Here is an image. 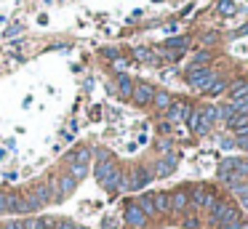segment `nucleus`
<instances>
[{"mask_svg":"<svg viewBox=\"0 0 248 229\" xmlns=\"http://www.w3.org/2000/svg\"><path fill=\"white\" fill-rule=\"evenodd\" d=\"M214 80H216V72L211 67H189V72H187V83L198 91H205Z\"/></svg>","mask_w":248,"mask_h":229,"instance_id":"obj_1","label":"nucleus"},{"mask_svg":"<svg viewBox=\"0 0 248 229\" xmlns=\"http://www.w3.org/2000/svg\"><path fill=\"white\" fill-rule=\"evenodd\" d=\"M232 218H240L237 208H232L230 202L216 200V202H214V208H211V213H208V221L214 224V227H221L224 221H232Z\"/></svg>","mask_w":248,"mask_h":229,"instance_id":"obj_2","label":"nucleus"},{"mask_svg":"<svg viewBox=\"0 0 248 229\" xmlns=\"http://www.w3.org/2000/svg\"><path fill=\"white\" fill-rule=\"evenodd\" d=\"M27 202L32 205V211H38V208H43V205H48L54 197H51V184H38V186H32V189L27 192Z\"/></svg>","mask_w":248,"mask_h":229,"instance_id":"obj_3","label":"nucleus"},{"mask_svg":"<svg viewBox=\"0 0 248 229\" xmlns=\"http://www.w3.org/2000/svg\"><path fill=\"white\" fill-rule=\"evenodd\" d=\"M216 200H219L216 192L214 189H205V186H198L195 192H189V202H195L198 208H205V211H211Z\"/></svg>","mask_w":248,"mask_h":229,"instance_id":"obj_4","label":"nucleus"},{"mask_svg":"<svg viewBox=\"0 0 248 229\" xmlns=\"http://www.w3.org/2000/svg\"><path fill=\"white\" fill-rule=\"evenodd\" d=\"M6 213H32V205L19 192H6Z\"/></svg>","mask_w":248,"mask_h":229,"instance_id":"obj_5","label":"nucleus"},{"mask_svg":"<svg viewBox=\"0 0 248 229\" xmlns=\"http://www.w3.org/2000/svg\"><path fill=\"white\" fill-rule=\"evenodd\" d=\"M152 96H155V88H152L150 83H134V93H131V101L139 107H147L152 101Z\"/></svg>","mask_w":248,"mask_h":229,"instance_id":"obj_6","label":"nucleus"},{"mask_svg":"<svg viewBox=\"0 0 248 229\" xmlns=\"http://www.w3.org/2000/svg\"><path fill=\"white\" fill-rule=\"evenodd\" d=\"M189 109L192 107L187 104V101H171V107L166 109V117H168V122H179V120H187V115H189Z\"/></svg>","mask_w":248,"mask_h":229,"instance_id":"obj_7","label":"nucleus"},{"mask_svg":"<svg viewBox=\"0 0 248 229\" xmlns=\"http://www.w3.org/2000/svg\"><path fill=\"white\" fill-rule=\"evenodd\" d=\"M125 221H128L131 229H141L147 224V216L141 213V208L136 205V202H128V205H125Z\"/></svg>","mask_w":248,"mask_h":229,"instance_id":"obj_8","label":"nucleus"},{"mask_svg":"<svg viewBox=\"0 0 248 229\" xmlns=\"http://www.w3.org/2000/svg\"><path fill=\"white\" fill-rule=\"evenodd\" d=\"M152 176H155V173H150V170H147V168H134V170H131V189H141V186H147V184H150V181H152Z\"/></svg>","mask_w":248,"mask_h":229,"instance_id":"obj_9","label":"nucleus"},{"mask_svg":"<svg viewBox=\"0 0 248 229\" xmlns=\"http://www.w3.org/2000/svg\"><path fill=\"white\" fill-rule=\"evenodd\" d=\"M173 168H176V154H166V157L155 165V176H160V179L163 176H171Z\"/></svg>","mask_w":248,"mask_h":229,"instance_id":"obj_10","label":"nucleus"},{"mask_svg":"<svg viewBox=\"0 0 248 229\" xmlns=\"http://www.w3.org/2000/svg\"><path fill=\"white\" fill-rule=\"evenodd\" d=\"M227 93H230V99H232V101H235V99H243V96H248V80L237 77L235 83L227 85Z\"/></svg>","mask_w":248,"mask_h":229,"instance_id":"obj_11","label":"nucleus"},{"mask_svg":"<svg viewBox=\"0 0 248 229\" xmlns=\"http://www.w3.org/2000/svg\"><path fill=\"white\" fill-rule=\"evenodd\" d=\"M70 165H88V160H91V149L88 147H78L75 152H70Z\"/></svg>","mask_w":248,"mask_h":229,"instance_id":"obj_12","label":"nucleus"},{"mask_svg":"<svg viewBox=\"0 0 248 229\" xmlns=\"http://www.w3.org/2000/svg\"><path fill=\"white\" fill-rule=\"evenodd\" d=\"M189 205V192L187 189H179L171 195V211H184Z\"/></svg>","mask_w":248,"mask_h":229,"instance_id":"obj_13","label":"nucleus"},{"mask_svg":"<svg viewBox=\"0 0 248 229\" xmlns=\"http://www.w3.org/2000/svg\"><path fill=\"white\" fill-rule=\"evenodd\" d=\"M152 202H155V211L157 213L171 211V195H168V192H155V195H152Z\"/></svg>","mask_w":248,"mask_h":229,"instance_id":"obj_14","label":"nucleus"},{"mask_svg":"<svg viewBox=\"0 0 248 229\" xmlns=\"http://www.w3.org/2000/svg\"><path fill=\"white\" fill-rule=\"evenodd\" d=\"M118 91H120V96H123V99H131V93H134V80H131L128 75L120 72L118 75Z\"/></svg>","mask_w":248,"mask_h":229,"instance_id":"obj_15","label":"nucleus"},{"mask_svg":"<svg viewBox=\"0 0 248 229\" xmlns=\"http://www.w3.org/2000/svg\"><path fill=\"white\" fill-rule=\"evenodd\" d=\"M171 101L173 99H171V93H168V91H155V96H152V104H155L157 109H163V112L171 107Z\"/></svg>","mask_w":248,"mask_h":229,"instance_id":"obj_16","label":"nucleus"},{"mask_svg":"<svg viewBox=\"0 0 248 229\" xmlns=\"http://www.w3.org/2000/svg\"><path fill=\"white\" fill-rule=\"evenodd\" d=\"M136 205L141 208V213H144L147 218L155 216V213H157V211H155V202H152V195H141L139 200H136Z\"/></svg>","mask_w":248,"mask_h":229,"instance_id":"obj_17","label":"nucleus"},{"mask_svg":"<svg viewBox=\"0 0 248 229\" xmlns=\"http://www.w3.org/2000/svg\"><path fill=\"white\" fill-rule=\"evenodd\" d=\"M227 85H230V83H224V80H219V77H216L214 83H211L208 88L203 91V93H205V96H219V93H224V91H227Z\"/></svg>","mask_w":248,"mask_h":229,"instance_id":"obj_18","label":"nucleus"},{"mask_svg":"<svg viewBox=\"0 0 248 229\" xmlns=\"http://www.w3.org/2000/svg\"><path fill=\"white\" fill-rule=\"evenodd\" d=\"M200 115H203V109H189V115H187V128L192 133H198V128H200Z\"/></svg>","mask_w":248,"mask_h":229,"instance_id":"obj_19","label":"nucleus"},{"mask_svg":"<svg viewBox=\"0 0 248 229\" xmlns=\"http://www.w3.org/2000/svg\"><path fill=\"white\" fill-rule=\"evenodd\" d=\"M216 8H219L221 16H235V14H237L235 0H219V5H216Z\"/></svg>","mask_w":248,"mask_h":229,"instance_id":"obj_20","label":"nucleus"},{"mask_svg":"<svg viewBox=\"0 0 248 229\" xmlns=\"http://www.w3.org/2000/svg\"><path fill=\"white\" fill-rule=\"evenodd\" d=\"M67 173H70L75 181H80V179H86V173H88V165H70V170H67Z\"/></svg>","mask_w":248,"mask_h":229,"instance_id":"obj_21","label":"nucleus"},{"mask_svg":"<svg viewBox=\"0 0 248 229\" xmlns=\"http://www.w3.org/2000/svg\"><path fill=\"white\" fill-rule=\"evenodd\" d=\"M235 115H237V112H235V107H232V101H230V104H224V107H219V117L224 122H230Z\"/></svg>","mask_w":248,"mask_h":229,"instance_id":"obj_22","label":"nucleus"},{"mask_svg":"<svg viewBox=\"0 0 248 229\" xmlns=\"http://www.w3.org/2000/svg\"><path fill=\"white\" fill-rule=\"evenodd\" d=\"M134 56L139 59V61H155V53H152L150 48H136Z\"/></svg>","mask_w":248,"mask_h":229,"instance_id":"obj_23","label":"nucleus"},{"mask_svg":"<svg viewBox=\"0 0 248 229\" xmlns=\"http://www.w3.org/2000/svg\"><path fill=\"white\" fill-rule=\"evenodd\" d=\"M205 61H211V51H200L192 56V67H200V64H205Z\"/></svg>","mask_w":248,"mask_h":229,"instance_id":"obj_24","label":"nucleus"},{"mask_svg":"<svg viewBox=\"0 0 248 229\" xmlns=\"http://www.w3.org/2000/svg\"><path fill=\"white\" fill-rule=\"evenodd\" d=\"M3 229H27V227H24V218H11V221H6Z\"/></svg>","mask_w":248,"mask_h":229,"instance_id":"obj_25","label":"nucleus"},{"mask_svg":"<svg viewBox=\"0 0 248 229\" xmlns=\"http://www.w3.org/2000/svg\"><path fill=\"white\" fill-rule=\"evenodd\" d=\"M187 37H173V40H168V48H187Z\"/></svg>","mask_w":248,"mask_h":229,"instance_id":"obj_26","label":"nucleus"},{"mask_svg":"<svg viewBox=\"0 0 248 229\" xmlns=\"http://www.w3.org/2000/svg\"><path fill=\"white\" fill-rule=\"evenodd\" d=\"M112 67L118 69V72H123V69L128 67V59H120V56H118V59H115V61H112Z\"/></svg>","mask_w":248,"mask_h":229,"instance_id":"obj_27","label":"nucleus"},{"mask_svg":"<svg viewBox=\"0 0 248 229\" xmlns=\"http://www.w3.org/2000/svg\"><path fill=\"white\" fill-rule=\"evenodd\" d=\"M102 229H118V221H115V218H104Z\"/></svg>","mask_w":248,"mask_h":229,"instance_id":"obj_28","label":"nucleus"},{"mask_svg":"<svg viewBox=\"0 0 248 229\" xmlns=\"http://www.w3.org/2000/svg\"><path fill=\"white\" fill-rule=\"evenodd\" d=\"M72 227H75L72 221H59V218H56V224H54V229H72Z\"/></svg>","mask_w":248,"mask_h":229,"instance_id":"obj_29","label":"nucleus"},{"mask_svg":"<svg viewBox=\"0 0 248 229\" xmlns=\"http://www.w3.org/2000/svg\"><path fill=\"white\" fill-rule=\"evenodd\" d=\"M232 35H235V37H243V35H248V24H243L240 30H235V32H232Z\"/></svg>","mask_w":248,"mask_h":229,"instance_id":"obj_30","label":"nucleus"},{"mask_svg":"<svg viewBox=\"0 0 248 229\" xmlns=\"http://www.w3.org/2000/svg\"><path fill=\"white\" fill-rule=\"evenodd\" d=\"M104 56H109L115 61V59H118V51H115V48H104Z\"/></svg>","mask_w":248,"mask_h":229,"instance_id":"obj_31","label":"nucleus"},{"mask_svg":"<svg viewBox=\"0 0 248 229\" xmlns=\"http://www.w3.org/2000/svg\"><path fill=\"white\" fill-rule=\"evenodd\" d=\"M0 213H6V192H0Z\"/></svg>","mask_w":248,"mask_h":229,"instance_id":"obj_32","label":"nucleus"},{"mask_svg":"<svg viewBox=\"0 0 248 229\" xmlns=\"http://www.w3.org/2000/svg\"><path fill=\"white\" fill-rule=\"evenodd\" d=\"M184 227H198V218H184Z\"/></svg>","mask_w":248,"mask_h":229,"instance_id":"obj_33","label":"nucleus"},{"mask_svg":"<svg viewBox=\"0 0 248 229\" xmlns=\"http://www.w3.org/2000/svg\"><path fill=\"white\" fill-rule=\"evenodd\" d=\"M160 149H163V152H168V149H171V141H168V138H163V141H160Z\"/></svg>","mask_w":248,"mask_h":229,"instance_id":"obj_34","label":"nucleus"},{"mask_svg":"<svg viewBox=\"0 0 248 229\" xmlns=\"http://www.w3.org/2000/svg\"><path fill=\"white\" fill-rule=\"evenodd\" d=\"M237 229H248V221H237Z\"/></svg>","mask_w":248,"mask_h":229,"instance_id":"obj_35","label":"nucleus"},{"mask_svg":"<svg viewBox=\"0 0 248 229\" xmlns=\"http://www.w3.org/2000/svg\"><path fill=\"white\" fill-rule=\"evenodd\" d=\"M72 229H86V227H72Z\"/></svg>","mask_w":248,"mask_h":229,"instance_id":"obj_36","label":"nucleus"}]
</instances>
